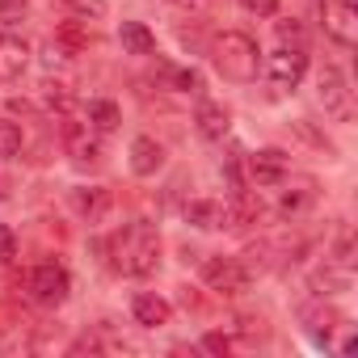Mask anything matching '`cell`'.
Returning a JSON list of instances; mask_svg holds the SVG:
<instances>
[{
	"label": "cell",
	"instance_id": "3",
	"mask_svg": "<svg viewBox=\"0 0 358 358\" xmlns=\"http://www.w3.org/2000/svg\"><path fill=\"white\" fill-rule=\"evenodd\" d=\"M262 72L274 93H295L308 76V51L303 47H278L274 55L262 59Z\"/></svg>",
	"mask_w": 358,
	"mask_h": 358
},
{
	"label": "cell",
	"instance_id": "18",
	"mask_svg": "<svg viewBox=\"0 0 358 358\" xmlns=\"http://www.w3.org/2000/svg\"><path fill=\"white\" fill-rule=\"evenodd\" d=\"M312 203H316V186L303 182V186H295V190H287V194L278 199V211H282V215H303Z\"/></svg>",
	"mask_w": 358,
	"mask_h": 358
},
{
	"label": "cell",
	"instance_id": "4",
	"mask_svg": "<svg viewBox=\"0 0 358 358\" xmlns=\"http://www.w3.org/2000/svg\"><path fill=\"white\" fill-rule=\"evenodd\" d=\"M26 291H30L34 303H43V308H59V303H68V295H72V274H68L59 262H43V266L30 270Z\"/></svg>",
	"mask_w": 358,
	"mask_h": 358
},
{
	"label": "cell",
	"instance_id": "26",
	"mask_svg": "<svg viewBox=\"0 0 358 358\" xmlns=\"http://www.w3.org/2000/svg\"><path fill=\"white\" fill-rule=\"evenodd\" d=\"M241 5H245L253 17H274V13H278V0H241Z\"/></svg>",
	"mask_w": 358,
	"mask_h": 358
},
{
	"label": "cell",
	"instance_id": "13",
	"mask_svg": "<svg viewBox=\"0 0 358 358\" xmlns=\"http://www.w3.org/2000/svg\"><path fill=\"white\" fill-rule=\"evenodd\" d=\"M72 207H76V215L85 224H101L110 215V190H101V186H76L72 190Z\"/></svg>",
	"mask_w": 358,
	"mask_h": 358
},
{
	"label": "cell",
	"instance_id": "15",
	"mask_svg": "<svg viewBox=\"0 0 358 358\" xmlns=\"http://www.w3.org/2000/svg\"><path fill=\"white\" fill-rule=\"evenodd\" d=\"M64 135H68L72 164L89 169V164H97V160H101V143H97V131H93V127H89V131H80V127H64Z\"/></svg>",
	"mask_w": 358,
	"mask_h": 358
},
{
	"label": "cell",
	"instance_id": "17",
	"mask_svg": "<svg viewBox=\"0 0 358 358\" xmlns=\"http://www.w3.org/2000/svg\"><path fill=\"white\" fill-rule=\"evenodd\" d=\"M118 122H122V110H118L110 97H93V101H89V127H93L97 135L118 131Z\"/></svg>",
	"mask_w": 358,
	"mask_h": 358
},
{
	"label": "cell",
	"instance_id": "8",
	"mask_svg": "<svg viewBox=\"0 0 358 358\" xmlns=\"http://www.w3.org/2000/svg\"><path fill=\"white\" fill-rule=\"evenodd\" d=\"M245 164H249L253 186H282L287 173H291V156L282 148H257Z\"/></svg>",
	"mask_w": 358,
	"mask_h": 358
},
{
	"label": "cell",
	"instance_id": "16",
	"mask_svg": "<svg viewBox=\"0 0 358 358\" xmlns=\"http://www.w3.org/2000/svg\"><path fill=\"white\" fill-rule=\"evenodd\" d=\"M118 43L127 55H156V34L143 22H122L118 26Z\"/></svg>",
	"mask_w": 358,
	"mask_h": 358
},
{
	"label": "cell",
	"instance_id": "10",
	"mask_svg": "<svg viewBox=\"0 0 358 358\" xmlns=\"http://www.w3.org/2000/svg\"><path fill=\"white\" fill-rule=\"evenodd\" d=\"M30 68V43L13 30H0V80H22Z\"/></svg>",
	"mask_w": 358,
	"mask_h": 358
},
{
	"label": "cell",
	"instance_id": "23",
	"mask_svg": "<svg viewBox=\"0 0 358 358\" xmlns=\"http://www.w3.org/2000/svg\"><path fill=\"white\" fill-rule=\"evenodd\" d=\"M64 5H68L72 13L89 17V22H101V17H106V0H64Z\"/></svg>",
	"mask_w": 358,
	"mask_h": 358
},
{
	"label": "cell",
	"instance_id": "11",
	"mask_svg": "<svg viewBox=\"0 0 358 358\" xmlns=\"http://www.w3.org/2000/svg\"><path fill=\"white\" fill-rule=\"evenodd\" d=\"M131 316H135V324H143V329H160V324L173 320V303H169L164 295H156V291H139V295L131 299Z\"/></svg>",
	"mask_w": 358,
	"mask_h": 358
},
{
	"label": "cell",
	"instance_id": "20",
	"mask_svg": "<svg viewBox=\"0 0 358 358\" xmlns=\"http://www.w3.org/2000/svg\"><path fill=\"white\" fill-rule=\"evenodd\" d=\"M22 148H26V135H22V127H17V122H9V118H0V160H13V156H22Z\"/></svg>",
	"mask_w": 358,
	"mask_h": 358
},
{
	"label": "cell",
	"instance_id": "7",
	"mask_svg": "<svg viewBox=\"0 0 358 358\" xmlns=\"http://www.w3.org/2000/svg\"><path fill=\"white\" fill-rule=\"evenodd\" d=\"M320 26L337 47H354L358 43V5H350V0H324Z\"/></svg>",
	"mask_w": 358,
	"mask_h": 358
},
{
	"label": "cell",
	"instance_id": "14",
	"mask_svg": "<svg viewBox=\"0 0 358 358\" xmlns=\"http://www.w3.org/2000/svg\"><path fill=\"white\" fill-rule=\"evenodd\" d=\"M186 224H194L199 232L228 228V207L220 199H194V203H186Z\"/></svg>",
	"mask_w": 358,
	"mask_h": 358
},
{
	"label": "cell",
	"instance_id": "21",
	"mask_svg": "<svg viewBox=\"0 0 358 358\" xmlns=\"http://www.w3.org/2000/svg\"><path fill=\"white\" fill-rule=\"evenodd\" d=\"M30 17V5L26 0H0V30H13L17 22Z\"/></svg>",
	"mask_w": 358,
	"mask_h": 358
},
{
	"label": "cell",
	"instance_id": "25",
	"mask_svg": "<svg viewBox=\"0 0 358 358\" xmlns=\"http://www.w3.org/2000/svg\"><path fill=\"white\" fill-rule=\"evenodd\" d=\"M13 253H17V236H13V228L0 224V262H13Z\"/></svg>",
	"mask_w": 358,
	"mask_h": 358
},
{
	"label": "cell",
	"instance_id": "9",
	"mask_svg": "<svg viewBox=\"0 0 358 358\" xmlns=\"http://www.w3.org/2000/svg\"><path fill=\"white\" fill-rule=\"evenodd\" d=\"M194 131H199L203 139H211V143L228 139V135H232V110H228L224 101L203 97V101H199V110H194Z\"/></svg>",
	"mask_w": 358,
	"mask_h": 358
},
{
	"label": "cell",
	"instance_id": "6",
	"mask_svg": "<svg viewBox=\"0 0 358 358\" xmlns=\"http://www.w3.org/2000/svg\"><path fill=\"white\" fill-rule=\"evenodd\" d=\"M249 270H245V262L241 257H207L203 262V282H207V291H220V295H241V291H249Z\"/></svg>",
	"mask_w": 358,
	"mask_h": 358
},
{
	"label": "cell",
	"instance_id": "19",
	"mask_svg": "<svg viewBox=\"0 0 358 358\" xmlns=\"http://www.w3.org/2000/svg\"><path fill=\"white\" fill-rule=\"evenodd\" d=\"M303 320H308L312 337H316V341H324V345H329V333L341 324V316H337L333 308H312V312H303Z\"/></svg>",
	"mask_w": 358,
	"mask_h": 358
},
{
	"label": "cell",
	"instance_id": "2",
	"mask_svg": "<svg viewBox=\"0 0 358 358\" xmlns=\"http://www.w3.org/2000/svg\"><path fill=\"white\" fill-rule=\"evenodd\" d=\"M211 64H215V72H220L224 80L249 85V80H257V72H262V47H257V38H249V34H241V30H224V34L211 43Z\"/></svg>",
	"mask_w": 358,
	"mask_h": 358
},
{
	"label": "cell",
	"instance_id": "28",
	"mask_svg": "<svg viewBox=\"0 0 358 358\" xmlns=\"http://www.w3.org/2000/svg\"><path fill=\"white\" fill-rule=\"evenodd\" d=\"M350 5H358V0H350Z\"/></svg>",
	"mask_w": 358,
	"mask_h": 358
},
{
	"label": "cell",
	"instance_id": "1",
	"mask_svg": "<svg viewBox=\"0 0 358 358\" xmlns=\"http://www.w3.org/2000/svg\"><path fill=\"white\" fill-rule=\"evenodd\" d=\"M114 253V270H122L127 278H148L160 270V232L148 220H131L122 232H114L110 241Z\"/></svg>",
	"mask_w": 358,
	"mask_h": 358
},
{
	"label": "cell",
	"instance_id": "5",
	"mask_svg": "<svg viewBox=\"0 0 358 358\" xmlns=\"http://www.w3.org/2000/svg\"><path fill=\"white\" fill-rule=\"evenodd\" d=\"M316 97H320V106H324L329 118H337V122H350V118H354L350 80H345V72H341L337 64H324V68L316 72Z\"/></svg>",
	"mask_w": 358,
	"mask_h": 358
},
{
	"label": "cell",
	"instance_id": "27",
	"mask_svg": "<svg viewBox=\"0 0 358 358\" xmlns=\"http://www.w3.org/2000/svg\"><path fill=\"white\" fill-rule=\"evenodd\" d=\"M203 350H207V354H228L232 341H228L224 333H207V337H203Z\"/></svg>",
	"mask_w": 358,
	"mask_h": 358
},
{
	"label": "cell",
	"instance_id": "24",
	"mask_svg": "<svg viewBox=\"0 0 358 358\" xmlns=\"http://www.w3.org/2000/svg\"><path fill=\"white\" fill-rule=\"evenodd\" d=\"M173 85H177V93H203V76H199L194 68L173 72Z\"/></svg>",
	"mask_w": 358,
	"mask_h": 358
},
{
	"label": "cell",
	"instance_id": "12",
	"mask_svg": "<svg viewBox=\"0 0 358 358\" xmlns=\"http://www.w3.org/2000/svg\"><path fill=\"white\" fill-rule=\"evenodd\" d=\"M164 169V148L152 135H135L131 139V173L135 177H156Z\"/></svg>",
	"mask_w": 358,
	"mask_h": 358
},
{
	"label": "cell",
	"instance_id": "22",
	"mask_svg": "<svg viewBox=\"0 0 358 358\" xmlns=\"http://www.w3.org/2000/svg\"><path fill=\"white\" fill-rule=\"evenodd\" d=\"M274 34H278V47H303V22L299 17H282L274 26Z\"/></svg>",
	"mask_w": 358,
	"mask_h": 358
}]
</instances>
